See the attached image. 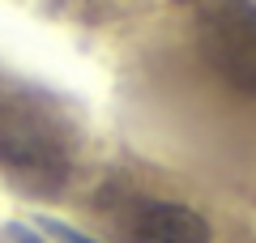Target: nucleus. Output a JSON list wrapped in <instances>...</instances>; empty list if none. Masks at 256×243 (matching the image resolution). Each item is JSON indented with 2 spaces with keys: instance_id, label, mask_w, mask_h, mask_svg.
<instances>
[{
  "instance_id": "nucleus-1",
  "label": "nucleus",
  "mask_w": 256,
  "mask_h": 243,
  "mask_svg": "<svg viewBox=\"0 0 256 243\" xmlns=\"http://www.w3.org/2000/svg\"><path fill=\"white\" fill-rule=\"evenodd\" d=\"M201 56L230 90L256 94V4L210 0L201 18Z\"/></svg>"
},
{
  "instance_id": "nucleus-5",
  "label": "nucleus",
  "mask_w": 256,
  "mask_h": 243,
  "mask_svg": "<svg viewBox=\"0 0 256 243\" xmlns=\"http://www.w3.org/2000/svg\"><path fill=\"white\" fill-rule=\"evenodd\" d=\"M9 239L13 243H47V234L30 230V226H22V222H9Z\"/></svg>"
},
{
  "instance_id": "nucleus-3",
  "label": "nucleus",
  "mask_w": 256,
  "mask_h": 243,
  "mask_svg": "<svg viewBox=\"0 0 256 243\" xmlns=\"http://www.w3.org/2000/svg\"><path fill=\"white\" fill-rule=\"evenodd\" d=\"M0 158L13 162L18 171H34V175L56 171V175H64V154L52 141L34 136L30 128H0Z\"/></svg>"
},
{
  "instance_id": "nucleus-4",
  "label": "nucleus",
  "mask_w": 256,
  "mask_h": 243,
  "mask_svg": "<svg viewBox=\"0 0 256 243\" xmlns=\"http://www.w3.org/2000/svg\"><path fill=\"white\" fill-rule=\"evenodd\" d=\"M38 230H43V234H52L56 243H94L90 234L73 230V226H64V222H56V218H38Z\"/></svg>"
},
{
  "instance_id": "nucleus-2",
  "label": "nucleus",
  "mask_w": 256,
  "mask_h": 243,
  "mask_svg": "<svg viewBox=\"0 0 256 243\" xmlns=\"http://www.w3.org/2000/svg\"><path fill=\"white\" fill-rule=\"evenodd\" d=\"M210 222L175 200H150L128 222V243H210Z\"/></svg>"
}]
</instances>
